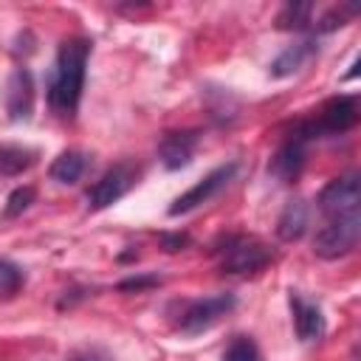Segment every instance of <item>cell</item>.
<instances>
[{
	"label": "cell",
	"instance_id": "14",
	"mask_svg": "<svg viewBox=\"0 0 361 361\" xmlns=\"http://www.w3.org/2000/svg\"><path fill=\"white\" fill-rule=\"evenodd\" d=\"M85 169H87V155L82 149H65L54 158L48 175L56 183H76L85 175Z\"/></svg>",
	"mask_w": 361,
	"mask_h": 361
},
{
	"label": "cell",
	"instance_id": "11",
	"mask_svg": "<svg viewBox=\"0 0 361 361\" xmlns=\"http://www.w3.org/2000/svg\"><path fill=\"white\" fill-rule=\"evenodd\" d=\"M197 130H178V133H166L158 144V158L166 169H180L195 158L197 149Z\"/></svg>",
	"mask_w": 361,
	"mask_h": 361
},
{
	"label": "cell",
	"instance_id": "10",
	"mask_svg": "<svg viewBox=\"0 0 361 361\" xmlns=\"http://www.w3.org/2000/svg\"><path fill=\"white\" fill-rule=\"evenodd\" d=\"M355 121H358V104H355V99L353 96H336V99H330L322 107L319 118L310 121V124H313L316 135H322V133H333L336 135V133H347L350 127H355Z\"/></svg>",
	"mask_w": 361,
	"mask_h": 361
},
{
	"label": "cell",
	"instance_id": "18",
	"mask_svg": "<svg viewBox=\"0 0 361 361\" xmlns=\"http://www.w3.org/2000/svg\"><path fill=\"white\" fill-rule=\"evenodd\" d=\"M310 11H313L310 3H288L279 11L276 25L279 28H307L310 25Z\"/></svg>",
	"mask_w": 361,
	"mask_h": 361
},
{
	"label": "cell",
	"instance_id": "12",
	"mask_svg": "<svg viewBox=\"0 0 361 361\" xmlns=\"http://www.w3.org/2000/svg\"><path fill=\"white\" fill-rule=\"evenodd\" d=\"M290 310H293V327L302 341H316L324 336V316L316 302L302 299L299 293H290Z\"/></svg>",
	"mask_w": 361,
	"mask_h": 361
},
{
	"label": "cell",
	"instance_id": "8",
	"mask_svg": "<svg viewBox=\"0 0 361 361\" xmlns=\"http://www.w3.org/2000/svg\"><path fill=\"white\" fill-rule=\"evenodd\" d=\"M319 209H322L324 217L361 212V180H358V172H344V175L333 178L319 192Z\"/></svg>",
	"mask_w": 361,
	"mask_h": 361
},
{
	"label": "cell",
	"instance_id": "23",
	"mask_svg": "<svg viewBox=\"0 0 361 361\" xmlns=\"http://www.w3.org/2000/svg\"><path fill=\"white\" fill-rule=\"evenodd\" d=\"M73 361H102V358H93V355H87V358H73Z\"/></svg>",
	"mask_w": 361,
	"mask_h": 361
},
{
	"label": "cell",
	"instance_id": "19",
	"mask_svg": "<svg viewBox=\"0 0 361 361\" xmlns=\"http://www.w3.org/2000/svg\"><path fill=\"white\" fill-rule=\"evenodd\" d=\"M23 271L8 262V259H0V296H14L20 288H23Z\"/></svg>",
	"mask_w": 361,
	"mask_h": 361
},
{
	"label": "cell",
	"instance_id": "5",
	"mask_svg": "<svg viewBox=\"0 0 361 361\" xmlns=\"http://www.w3.org/2000/svg\"><path fill=\"white\" fill-rule=\"evenodd\" d=\"M316 138V130L310 121L296 124V130L282 141V147L276 149V155L271 158V175L279 178L282 183H290L299 178L305 161H307V144Z\"/></svg>",
	"mask_w": 361,
	"mask_h": 361
},
{
	"label": "cell",
	"instance_id": "20",
	"mask_svg": "<svg viewBox=\"0 0 361 361\" xmlns=\"http://www.w3.org/2000/svg\"><path fill=\"white\" fill-rule=\"evenodd\" d=\"M34 189L31 186H17L8 197H6V209H3V217H17V214H23L31 203H34Z\"/></svg>",
	"mask_w": 361,
	"mask_h": 361
},
{
	"label": "cell",
	"instance_id": "6",
	"mask_svg": "<svg viewBox=\"0 0 361 361\" xmlns=\"http://www.w3.org/2000/svg\"><path fill=\"white\" fill-rule=\"evenodd\" d=\"M135 178H138V169H135V164H130V161H121V164L110 166V169L85 192L87 209H90V212H102V209L118 203V200L135 186Z\"/></svg>",
	"mask_w": 361,
	"mask_h": 361
},
{
	"label": "cell",
	"instance_id": "21",
	"mask_svg": "<svg viewBox=\"0 0 361 361\" xmlns=\"http://www.w3.org/2000/svg\"><path fill=\"white\" fill-rule=\"evenodd\" d=\"M147 285H158V279H155V276H133V279H124L118 288H121V290H133V288L141 290V288H147Z\"/></svg>",
	"mask_w": 361,
	"mask_h": 361
},
{
	"label": "cell",
	"instance_id": "2",
	"mask_svg": "<svg viewBox=\"0 0 361 361\" xmlns=\"http://www.w3.org/2000/svg\"><path fill=\"white\" fill-rule=\"evenodd\" d=\"M214 259L220 274L245 276V274L262 271L274 259V251L251 234H226L214 245Z\"/></svg>",
	"mask_w": 361,
	"mask_h": 361
},
{
	"label": "cell",
	"instance_id": "17",
	"mask_svg": "<svg viewBox=\"0 0 361 361\" xmlns=\"http://www.w3.org/2000/svg\"><path fill=\"white\" fill-rule=\"evenodd\" d=\"M223 361H262V355L251 336H234L223 353Z\"/></svg>",
	"mask_w": 361,
	"mask_h": 361
},
{
	"label": "cell",
	"instance_id": "15",
	"mask_svg": "<svg viewBox=\"0 0 361 361\" xmlns=\"http://www.w3.org/2000/svg\"><path fill=\"white\" fill-rule=\"evenodd\" d=\"M307 228V203L305 200H288L279 220H276V234L282 240H299Z\"/></svg>",
	"mask_w": 361,
	"mask_h": 361
},
{
	"label": "cell",
	"instance_id": "16",
	"mask_svg": "<svg viewBox=\"0 0 361 361\" xmlns=\"http://www.w3.org/2000/svg\"><path fill=\"white\" fill-rule=\"evenodd\" d=\"M34 161H37V152L28 147H17V144L0 147V175H6V178L23 175Z\"/></svg>",
	"mask_w": 361,
	"mask_h": 361
},
{
	"label": "cell",
	"instance_id": "9",
	"mask_svg": "<svg viewBox=\"0 0 361 361\" xmlns=\"http://www.w3.org/2000/svg\"><path fill=\"white\" fill-rule=\"evenodd\" d=\"M3 104L8 118L23 121L31 116L34 110V79L25 68H14L6 79V90H3Z\"/></svg>",
	"mask_w": 361,
	"mask_h": 361
},
{
	"label": "cell",
	"instance_id": "4",
	"mask_svg": "<svg viewBox=\"0 0 361 361\" xmlns=\"http://www.w3.org/2000/svg\"><path fill=\"white\" fill-rule=\"evenodd\" d=\"M358 237H361V212L324 217V226L313 237V254L322 259L347 257L358 245Z\"/></svg>",
	"mask_w": 361,
	"mask_h": 361
},
{
	"label": "cell",
	"instance_id": "13",
	"mask_svg": "<svg viewBox=\"0 0 361 361\" xmlns=\"http://www.w3.org/2000/svg\"><path fill=\"white\" fill-rule=\"evenodd\" d=\"M316 51H319V45H316L313 39H299V42L288 45V48L271 62V76L285 79V76H293V73L305 71V68L310 65V59L316 56Z\"/></svg>",
	"mask_w": 361,
	"mask_h": 361
},
{
	"label": "cell",
	"instance_id": "3",
	"mask_svg": "<svg viewBox=\"0 0 361 361\" xmlns=\"http://www.w3.org/2000/svg\"><path fill=\"white\" fill-rule=\"evenodd\" d=\"M237 299L234 293H212V296H197V299H180L169 305V322L175 330L186 336H197L217 324L228 310H234Z\"/></svg>",
	"mask_w": 361,
	"mask_h": 361
},
{
	"label": "cell",
	"instance_id": "1",
	"mask_svg": "<svg viewBox=\"0 0 361 361\" xmlns=\"http://www.w3.org/2000/svg\"><path fill=\"white\" fill-rule=\"evenodd\" d=\"M87 56H90V39L85 37H68L56 51L48 79V107L62 118H71L79 107Z\"/></svg>",
	"mask_w": 361,
	"mask_h": 361
},
{
	"label": "cell",
	"instance_id": "22",
	"mask_svg": "<svg viewBox=\"0 0 361 361\" xmlns=\"http://www.w3.org/2000/svg\"><path fill=\"white\" fill-rule=\"evenodd\" d=\"M161 243H164L166 251H178V248H183V245L189 243V237H186V234H164Z\"/></svg>",
	"mask_w": 361,
	"mask_h": 361
},
{
	"label": "cell",
	"instance_id": "7",
	"mask_svg": "<svg viewBox=\"0 0 361 361\" xmlns=\"http://www.w3.org/2000/svg\"><path fill=\"white\" fill-rule=\"evenodd\" d=\"M237 172V161H228V164H220L217 169H212L203 180H197L192 189H186L180 197H175V203L169 206V217H178V214H189L192 209L209 203Z\"/></svg>",
	"mask_w": 361,
	"mask_h": 361
}]
</instances>
